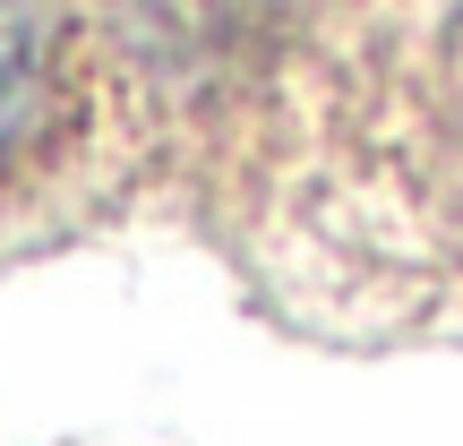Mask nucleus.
<instances>
[{"label": "nucleus", "instance_id": "1", "mask_svg": "<svg viewBox=\"0 0 463 446\" xmlns=\"http://www.w3.org/2000/svg\"><path fill=\"white\" fill-rule=\"evenodd\" d=\"M69 112V34L52 0H0V172Z\"/></svg>", "mask_w": 463, "mask_h": 446}]
</instances>
